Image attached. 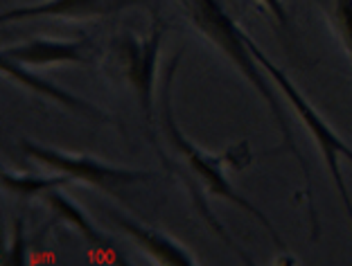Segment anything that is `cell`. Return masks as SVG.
<instances>
[{"label":"cell","instance_id":"9c48e42d","mask_svg":"<svg viewBox=\"0 0 352 266\" xmlns=\"http://www.w3.org/2000/svg\"><path fill=\"white\" fill-rule=\"evenodd\" d=\"M43 199V203L50 208L52 214H54V219H59L63 223H68L70 228H75L79 235H82L88 244L93 246V251L95 253H100L104 257H109L111 262H118L113 260V257H118L113 251H111V244H109V239L102 235V232L95 228V225L91 223V219L86 217V212L79 208L77 203L70 197L63 195L61 190H50V192H45V195L41 197Z\"/></svg>","mask_w":352,"mask_h":266},{"label":"cell","instance_id":"8fae6325","mask_svg":"<svg viewBox=\"0 0 352 266\" xmlns=\"http://www.w3.org/2000/svg\"><path fill=\"white\" fill-rule=\"evenodd\" d=\"M332 23L352 63V0H334Z\"/></svg>","mask_w":352,"mask_h":266},{"label":"cell","instance_id":"5b68a950","mask_svg":"<svg viewBox=\"0 0 352 266\" xmlns=\"http://www.w3.org/2000/svg\"><path fill=\"white\" fill-rule=\"evenodd\" d=\"M145 0H45L38 5H23L7 10L0 16L3 25L10 23H23L32 19H66V21H86L100 19L113 12L124 10V7L140 5Z\"/></svg>","mask_w":352,"mask_h":266},{"label":"cell","instance_id":"7a4b0ae2","mask_svg":"<svg viewBox=\"0 0 352 266\" xmlns=\"http://www.w3.org/2000/svg\"><path fill=\"white\" fill-rule=\"evenodd\" d=\"M246 41H249L251 52H253L255 59H258L262 70L267 72L271 82H274L280 88V91H283L287 102H289L292 107H294L296 115H298L300 122L307 126L309 135L314 138L318 151H321L323 160L327 163V169H330L332 181H334V185H337V192H339V197H341V203H343V208H346V212L350 217V223H352V199H350L348 190H346V183H343V174H341V165H339V158L341 156H346L350 163H352V149L348 147L346 142H343V138H339V133L325 122V118L321 115V113H318L314 107H311V102L305 98V95H302L298 88L292 84V79L287 77L285 72L276 66V63H271L269 56L262 52V47L255 43L251 36L246 38Z\"/></svg>","mask_w":352,"mask_h":266},{"label":"cell","instance_id":"4fadbf2b","mask_svg":"<svg viewBox=\"0 0 352 266\" xmlns=\"http://www.w3.org/2000/svg\"><path fill=\"white\" fill-rule=\"evenodd\" d=\"M260 3L267 7V10L271 12V16H274V19L280 23V25H283V27L289 25V14H287L283 0H260Z\"/></svg>","mask_w":352,"mask_h":266},{"label":"cell","instance_id":"3957f363","mask_svg":"<svg viewBox=\"0 0 352 266\" xmlns=\"http://www.w3.org/2000/svg\"><path fill=\"white\" fill-rule=\"evenodd\" d=\"M163 43L161 23H154L149 36L120 34L111 41L109 47V72L111 77L122 79L131 88L140 111L145 113L147 126L151 131L154 120V88H156V70H158V52Z\"/></svg>","mask_w":352,"mask_h":266},{"label":"cell","instance_id":"7c38bea8","mask_svg":"<svg viewBox=\"0 0 352 266\" xmlns=\"http://www.w3.org/2000/svg\"><path fill=\"white\" fill-rule=\"evenodd\" d=\"M28 262V241H25V223L23 219H14V232H12V241L10 248L5 253V266H19Z\"/></svg>","mask_w":352,"mask_h":266},{"label":"cell","instance_id":"8992f818","mask_svg":"<svg viewBox=\"0 0 352 266\" xmlns=\"http://www.w3.org/2000/svg\"><path fill=\"white\" fill-rule=\"evenodd\" d=\"M104 214L109 217V221L124 232L126 237L138 248H142L154 264H163V266H195L197 260L192 257L186 248H183L179 241L167 237L165 232L151 228L147 223L133 221L131 217H126L124 212H118L113 208L104 210Z\"/></svg>","mask_w":352,"mask_h":266},{"label":"cell","instance_id":"277c9868","mask_svg":"<svg viewBox=\"0 0 352 266\" xmlns=\"http://www.w3.org/2000/svg\"><path fill=\"white\" fill-rule=\"evenodd\" d=\"M21 151L28 158L34 160V163L52 169L54 174H63V176H68L70 181L93 185V188L107 192V195L116 197V199H124L122 192H120L122 188H131L135 183H147L154 179L151 172L113 167V165L102 163V160H95L91 156L66 154V151L45 147V144H38L32 140H23Z\"/></svg>","mask_w":352,"mask_h":266},{"label":"cell","instance_id":"6da1fadb","mask_svg":"<svg viewBox=\"0 0 352 266\" xmlns=\"http://www.w3.org/2000/svg\"><path fill=\"white\" fill-rule=\"evenodd\" d=\"M181 59H183V50H179L172 56V61L167 63V68L163 72V84H161V91H158V122H161V131L167 138V142H170L172 151L183 160V165L188 167L190 176H186V183L190 185V192H192V197H195V203H197L199 210H201V214L206 217V221L210 223V228L217 232V235L226 241V244L233 248V251L242 257L246 264H251V257L246 255L244 251H239L233 241H230L228 232L221 228L219 221L210 214V210H208V206L204 203V199H201V192L197 190L199 183H201L204 188L210 192V195L230 201V203H235L237 208H242L246 214H251L255 221H260L264 225V230L274 237L278 248H285V244H283V239H280V235L276 232L274 223H271L269 217L264 212H260L249 199H244L242 195H239L233 185L228 183L226 174H223V172H226V167L244 169V167L251 165L253 156H251L249 142L244 140V142L235 144V147L226 149L219 156H210V154H206L201 147H197L195 142H190L186 135H183L179 124H176L174 109H172V86H174V75H176V68H179Z\"/></svg>","mask_w":352,"mask_h":266},{"label":"cell","instance_id":"52a82bcc","mask_svg":"<svg viewBox=\"0 0 352 266\" xmlns=\"http://www.w3.org/2000/svg\"><path fill=\"white\" fill-rule=\"evenodd\" d=\"M5 59H12L25 68H47L61 63H86V41H57V38H34L21 45H5Z\"/></svg>","mask_w":352,"mask_h":266},{"label":"cell","instance_id":"30bf717a","mask_svg":"<svg viewBox=\"0 0 352 266\" xmlns=\"http://www.w3.org/2000/svg\"><path fill=\"white\" fill-rule=\"evenodd\" d=\"M73 183L68 176L63 174H54V176H36V174H12V172H5L3 174V185L7 192L12 195H19V197H43L45 192L50 190H59L63 185Z\"/></svg>","mask_w":352,"mask_h":266},{"label":"cell","instance_id":"ba28073f","mask_svg":"<svg viewBox=\"0 0 352 266\" xmlns=\"http://www.w3.org/2000/svg\"><path fill=\"white\" fill-rule=\"evenodd\" d=\"M3 75H5V77H10V79H14L16 84L25 86L28 91L36 93V95H41V98H47V100L57 102L59 107L68 109V111H73L75 115L98 118V120H102V113H100L98 109H95L93 104H88L86 100L77 98V95H73V93L63 91V88H59V86L50 84L47 79L38 77L34 70H30V68H25V66H21V63H16V61H12V59H5V56H3Z\"/></svg>","mask_w":352,"mask_h":266}]
</instances>
